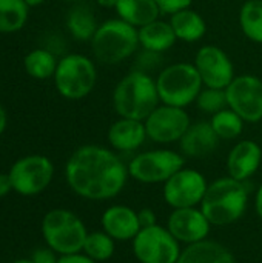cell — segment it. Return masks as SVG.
Instances as JSON below:
<instances>
[{"instance_id":"1","label":"cell","mask_w":262,"mask_h":263,"mask_svg":"<svg viewBox=\"0 0 262 263\" xmlns=\"http://www.w3.org/2000/svg\"><path fill=\"white\" fill-rule=\"evenodd\" d=\"M128 176V165L111 149L99 145L77 148L65 166L69 188L88 200L116 197L125 188Z\"/></svg>"},{"instance_id":"28","label":"cell","mask_w":262,"mask_h":263,"mask_svg":"<svg viewBox=\"0 0 262 263\" xmlns=\"http://www.w3.org/2000/svg\"><path fill=\"white\" fill-rule=\"evenodd\" d=\"M114 239L108 236L105 231L88 233L83 243V254L96 262H105L114 254Z\"/></svg>"},{"instance_id":"24","label":"cell","mask_w":262,"mask_h":263,"mask_svg":"<svg viewBox=\"0 0 262 263\" xmlns=\"http://www.w3.org/2000/svg\"><path fill=\"white\" fill-rule=\"evenodd\" d=\"M66 25L73 37L77 40H83V42L91 40L99 28L93 11L85 5H77L69 11Z\"/></svg>"},{"instance_id":"27","label":"cell","mask_w":262,"mask_h":263,"mask_svg":"<svg viewBox=\"0 0 262 263\" xmlns=\"http://www.w3.org/2000/svg\"><path fill=\"white\" fill-rule=\"evenodd\" d=\"M210 123L215 129V133L218 134L219 139L224 140H233L236 137H239L244 131V119L236 114L233 109L225 108L216 114L212 116Z\"/></svg>"},{"instance_id":"6","label":"cell","mask_w":262,"mask_h":263,"mask_svg":"<svg viewBox=\"0 0 262 263\" xmlns=\"http://www.w3.org/2000/svg\"><path fill=\"white\" fill-rule=\"evenodd\" d=\"M42 234L46 245L60 256L76 254L83 250L88 231L73 211L51 210L42 220Z\"/></svg>"},{"instance_id":"16","label":"cell","mask_w":262,"mask_h":263,"mask_svg":"<svg viewBox=\"0 0 262 263\" xmlns=\"http://www.w3.org/2000/svg\"><path fill=\"white\" fill-rule=\"evenodd\" d=\"M261 162V146L253 140H241L229 153L227 157L229 176L236 180L246 182L259 170Z\"/></svg>"},{"instance_id":"21","label":"cell","mask_w":262,"mask_h":263,"mask_svg":"<svg viewBox=\"0 0 262 263\" xmlns=\"http://www.w3.org/2000/svg\"><path fill=\"white\" fill-rule=\"evenodd\" d=\"M137 31H139L141 48L151 51V52L162 54L168 51L178 42L170 22H164L159 18L139 28Z\"/></svg>"},{"instance_id":"33","label":"cell","mask_w":262,"mask_h":263,"mask_svg":"<svg viewBox=\"0 0 262 263\" xmlns=\"http://www.w3.org/2000/svg\"><path fill=\"white\" fill-rule=\"evenodd\" d=\"M137 217H139V223H141V228H148V227H153V225H158L156 223V214L153 210L150 208H144L137 213Z\"/></svg>"},{"instance_id":"5","label":"cell","mask_w":262,"mask_h":263,"mask_svg":"<svg viewBox=\"0 0 262 263\" xmlns=\"http://www.w3.org/2000/svg\"><path fill=\"white\" fill-rule=\"evenodd\" d=\"M161 103L185 108L196 102L204 88L195 63L178 62L165 66L156 77Z\"/></svg>"},{"instance_id":"14","label":"cell","mask_w":262,"mask_h":263,"mask_svg":"<svg viewBox=\"0 0 262 263\" xmlns=\"http://www.w3.org/2000/svg\"><path fill=\"white\" fill-rule=\"evenodd\" d=\"M195 66L204 86L225 89L236 77L235 66L227 52L216 45H204L195 55Z\"/></svg>"},{"instance_id":"20","label":"cell","mask_w":262,"mask_h":263,"mask_svg":"<svg viewBox=\"0 0 262 263\" xmlns=\"http://www.w3.org/2000/svg\"><path fill=\"white\" fill-rule=\"evenodd\" d=\"M176 263H236L233 254L222 243L215 240H201L181 253Z\"/></svg>"},{"instance_id":"40","label":"cell","mask_w":262,"mask_h":263,"mask_svg":"<svg viewBox=\"0 0 262 263\" xmlns=\"http://www.w3.org/2000/svg\"><path fill=\"white\" fill-rule=\"evenodd\" d=\"M11 263H34L31 259H17V260H14V262Z\"/></svg>"},{"instance_id":"41","label":"cell","mask_w":262,"mask_h":263,"mask_svg":"<svg viewBox=\"0 0 262 263\" xmlns=\"http://www.w3.org/2000/svg\"><path fill=\"white\" fill-rule=\"evenodd\" d=\"M74 2H76V0H74Z\"/></svg>"},{"instance_id":"4","label":"cell","mask_w":262,"mask_h":263,"mask_svg":"<svg viewBox=\"0 0 262 263\" xmlns=\"http://www.w3.org/2000/svg\"><path fill=\"white\" fill-rule=\"evenodd\" d=\"M139 31L122 18H110L99 25L91 39L93 54L103 65H119L137 52Z\"/></svg>"},{"instance_id":"29","label":"cell","mask_w":262,"mask_h":263,"mask_svg":"<svg viewBox=\"0 0 262 263\" xmlns=\"http://www.w3.org/2000/svg\"><path fill=\"white\" fill-rule=\"evenodd\" d=\"M26 72L34 79H48L56 74V57L46 49H34L25 57Z\"/></svg>"},{"instance_id":"17","label":"cell","mask_w":262,"mask_h":263,"mask_svg":"<svg viewBox=\"0 0 262 263\" xmlns=\"http://www.w3.org/2000/svg\"><path fill=\"white\" fill-rule=\"evenodd\" d=\"M103 231L114 240H133L142 230L137 213L124 205L107 208L100 219Z\"/></svg>"},{"instance_id":"12","label":"cell","mask_w":262,"mask_h":263,"mask_svg":"<svg viewBox=\"0 0 262 263\" xmlns=\"http://www.w3.org/2000/svg\"><path fill=\"white\" fill-rule=\"evenodd\" d=\"M208 183L205 177L191 168H182L164 183V199L174 208H193L201 205Z\"/></svg>"},{"instance_id":"23","label":"cell","mask_w":262,"mask_h":263,"mask_svg":"<svg viewBox=\"0 0 262 263\" xmlns=\"http://www.w3.org/2000/svg\"><path fill=\"white\" fill-rule=\"evenodd\" d=\"M114 9L119 18L137 29L158 20L162 14L154 0H119Z\"/></svg>"},{"instance_id":"11","label":"cell","mask_w":262,"mask_h":263,"mask_svg":"<svg viewBox=\"0 0 262 263\" xmlns=\"http://www.w3.org/2000/svg\"><path fill=\"white\" fill-rule=\"evenodd\" d=\"M229 108L247 123L262 120V80L255 74L236 76L225 88Z\"/></svg>"},{"instance_id":"15","label":"cell","mask_w":262,"mask_h":263,"mask_svg":"<svg viewBox=\"0 0 262 263\" xmlns=\"http://www.w3.org/2000/svg\"><path fill=\"white\" fill-rule=\"evenodd\" d=\"M210 227L212 223L204 216L202 210H198L196 206L174 210L167 222V228L176 240L187 245L205 240L210 233Z\"/></svg>"},{"instance_id":"7","label":"cell","mask_w":262,"mask_h":263,"mask_svg":"<svg viewBox=\"0 0 262 263\" xmlns=\"http://www.w3.org/2000/svg\"><path fill=\"white\" fill-rule=\"evenodd\" d=\"M54 82L62 97L68 100H80L94 89L97 71L88 57L82 54H69L57 63Z\"/></svg>"},{"instance_id":"37","label":"cell","mask_w":262,"mask_h":263,"mask_svg":"<svg viewBox=\"0 0 262 263\" xmlns=\"http://www.w3.org/2000/svg\"><path fill=\"white\" fill-rule=\"evenodd\" d=\"M96 2H97V5H100L102 8L110 9V8H116V5H117L119 0H96Z\"/></svg>"},{"instance_id":"32","label":"cell","mask_w":262,"mask_h":263,"mask_svg":"<svg viewBox=\"0 0 262 263\" xmlns=\"http://www.w3.org/2000/svg\"><path fill=\"white\" fill-rule=\"evenodd\" d=\"M31 260L34 263H57L59 257L57 253L48 247V248H37L31 256Z\"/></svg>"},{"instance_id":"30","label":"cell","mask_w":262,"mask_h":263,"mask_svg":"<svg viewBox=\"0 0 262 263\" xmlns=\"http://www.w3.org/2000/svg\"><path fill=\"white\" fill-rule=\"evenodd\" d=\"M195 103L198 105V108L201 111H204L207 114H212V116L222 111V109H225V108H229L225 89H221V88L204 86Z\"/></svg>"},{"instance_id":"25","label":"cell","mask_w":262,"mask_h":263,"mask_svg":"<svg viewBox=\"0 0 262 263\" xmlns=\"http://www.w3.org/2000/svg\"><path fill=\"white\" fill-rule=\"evenodd\" d=\"M239 26L249 40L262 43V0L244 2L239 11Z\"/></svg>"},{"instance_id":"22","label":"cell","mask_w":262,"mask_h":263,"mask_svg":"<svg viewBox=\"0 0 262 263\" xmlns=\"http://www.w3.org/2000/svg\"><path fill=\"white\" fill-rule=\"evenodd\" d=\"M170 25L176 34V39L187 43L199 42L207 32V23L204 17L191 8H185L171 14Z\"/></svg>"},{"instance_id":"26","label":"cell","mask_w":262,"mask_h":263,"mask_svg":"<svg viewBox=\"0 0 262 263\" xmlns=\"http://www.w3.org/2000/svg\"><path fill=\"white\" fill-rule=\"evenodd\" d=\"M26 18L28 5L25 0H0V32L20 29Z\"/></svg>"},{"instance_id":"18","label":"cell","mask_w":262,"mask_h":263,"mask_svg":"<svg viewBox=\"0 0 262 263\" xmlns=\"http://www.w3.org/2000/svg\"><path fill=\"white\" fill-rule=\"evenodd\" d=\"M219 137L215 133L210 122H196L191 123L187 133L179 140L181 151L184 156L191 159H202L210 156L219 145Z\"/></svg>"},{"instance_id":"19","label":"cell","mask_w":262,"mask_h":263,"mask_svg":"<svg viewBox=\"0 0 262 263\" xmlns=\"http://www.w3.org/2000/svg\"><path fill=\"white\" fill-rule=\"evenodd\" d=\"M108 142L110 145L120 153H131L136 151L139 146L144 145L147 136L145 123L134 119L119 117L110 129H108Z\"/></svg>"},{"instance_id":"35","label":"cell","mask_w":262,"mask_h":263,"mask_svg":"<svg viewBox=\"0 0 262 263\" xmlns=\"http://www.w3.org/2000/svg\"><path fill=\"white\" fill-rule=\"evenodd\" d=\"M11 191H14V190H12V183H11L9 174L0 173V197L8 196Z\"/></svg>"},{"instance_id":"34","label":"cell","mask_w":262,"mask_h":263,"mask_svg":"<svg viewBox=\"0 0 262 263\" xmlns=\"http://www.w3.org/2000/svg\"><path fill=\"white\" fill-rule=\"evenodd\" d=\"M57 263H97L96 260L90 259L86 254H80V253H76V254H66V256H60Z\"/></svg>"},{"instance_id":"36","label":"cell","mask_w":262,"mask_h":263,"mask_svg":"<svg viewBox=\"0 0 262 263\" xmlns=\"http://www.w3.org/2000/svg\"><path fill=\"white\" fill-rule=\"evenodd\" d=\"M255 210H256V214L259 216V219L262 220V185L258 188V191H256V197H255Z\"/></svg>"},{"instance_id":"8","label":"cell","mask_w":262,"mask_h":263,"mask_svg":"<svg viewBox=\"0 0 262 263\" xmlns=\"http://www.w3.org/2000/svg\"><path fill=\"white\" fill-rule=\"evenodd\" d=\"M184 165L182 154L171 149H153L133 157L128 163V174L141 183H165Z\"/></svg>"},{"instance_id":"13","label":"cell","mask_w":262,"mask_h":263,"mask_svg":"<svg viewBox=\"0 0 262 263\" xmlns=\"http://www.w3.org/2000/svg\"><path fill=\"white\" fill-rule=\"evenodd\" d=\"M145 129L150 140L156 143L179 142L191 125L185 108L171 105H159L145 120Z\"/></svg>"},{"instance_id":"10","label":"cell","mask_w":262,"mask_h":263,"mask_svg":"<svg viewBox=\"0 0 262 263\" xmlns=\"http://www.w3.org/2000/svg\"><path fill=\"white\" fill-rule=\"evenodd\" d=\"M12 190L20 196H37L48 188L54 176L53 162L39 154L19 159L9 170Z\"/></svg>"},{"instance_id":"38","label":"cell","mask_w":262,"mask_h":263,"mask_svg":"<svg viewBox=\"0 0 262 263\" xmlns=\"http://www.w3.org/2000/svg\"><path fill=\"white\" fill-rule=\"evenodd\" d=\"M5 128H6V112L0 105V134L5 131Z\"/></svg>"},{"instance_id":"9","label":"cell","mask_w":262,"mask_h":263,"mask_svg":"<svg viewBox=\"0 0 262 263\" xmlns=\"http://www.w3.org/2000/svg\"><path fill=\"white\" fill-rule=\"evenodd\" d=\"M133 253L141 263H176L182 251L168 228L153 225L133 239Z\"/></svg>"},{"instance_id":"3","label":"cell","mask_w":262,"mask_h":263,"mask_svg":"<svg viewBox=\"0 0 262 263\" xmlns=\"http://www.w3.org/2000/svg\"><path fill=\"white\" fill-rule=\"evenodd\" d=\"M249 186L233 177H222L212 182L201 202V210L215 227L235 223L247 208Z\"/></svg>"},{"instance_id":"39","label":"cell","mask_w":262,"mask_h":263,"mask_svg":"<svg viewBox=\"0 0 262 263\" xmlns=\"http://www.w3.org/2000/svg\"><path fill=\"white\" fill-rule=\"evenodd\" d=\"M25 2H26L28 6H37V5H40L42 2H45V0H25Z\"/></svg>"},{"instance_id":"2","label":"cell","mask_w":262,"mask_h":263,"mask_svg":"<svg viewBox=\"0 0 262 263\" xmlns=\"http://www.w3.org/2000/svg\"><path fill=\"white\" fill-rule=\"evenodd\" d=\"M159 105L156 79L139 69L122 77L113 91V106L119 117L144 122Z\"/></svg>"},{"instance_id":"31","label":"cell","mask_w":262,"mask_h":263,"mask_svg":"<svg viewBox=\"0 0 262 263\" xmlns=\"http://www.w3.org/2000/svg\"><path fill=\"white\" fill-rule=\"evenodd\" d=\"M162 14H174L181 9L190 8L193 0H154Z\"/></svg>"}]
</instances>
